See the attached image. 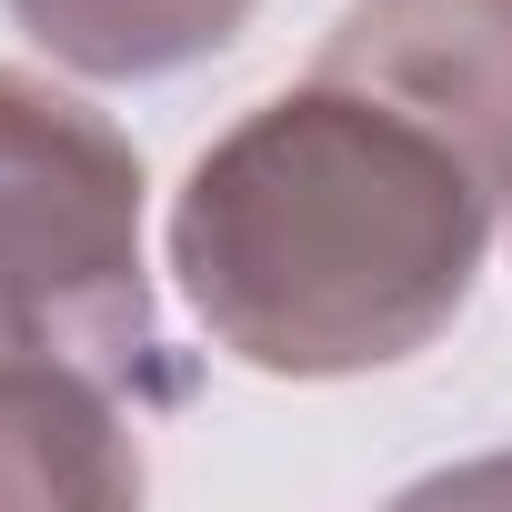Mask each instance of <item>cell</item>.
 Listing matches in <instances>:
<instances>
[{"label":"cell","mask_w":512,"mask_h":512,"mask_svg":"<svg viewBox=\"0 0 512 512\" xmlns=\"http://www.w3.org/2000/svg\"><path fill=\"white\" fill-rule=\"evenodd\" d=\"M141 432L151 402H131L111 372L51 342H0V512L141 502Z\"/></svg>","instance_id":"obj_4"},{"label":"cell","mask_w":512,"mask_h":512,"mask_svg":"<svg viewBox=\"0 0 512 512\" xmlns=\"http://www.w3.org/2000/svg\"><path fill=\"white\" fill-rule=\"evenodd\" d=\"M492 221V181L432 121L312 61L302 91H272L191 161L171 272L231 362L352 382L452 332Z\"/></svg>","instance_id":"obj_1"},{"label":"cell","mask_w":512,"mask_h":512,"mask_svg":"<svg viewBox=\"0 0 512 512\" xmlns=\"http://www.w3.org/2000/svg\"><path fill=\"white\" fill-rule=\"evenodd\" d=\"M11 21L91 81H161L211 61L251 21V0H11Z\"/></svg>","instance_id":"obj_5"},{"label":"cell","mask_w":512,"mask_h":512,"mask_svg":"<svg viewBox=\"0 0 512 512\" xmlns=\"http://www.w3.org/2000/svg\"><path fill=\"white\" fill-rule=\"evenodd\" d=\"M0 342H51L151 412L181 402L141 272V151L41 71H0Z\"/></svg>","instance_id":"obj_2"},{"label":"cell","mask_w":512,"mask_h":512,"mask_svg":"<svg viewBox=\"0 0 512 512\" xmlns=\"http://www.w3.org/2000/svg\"><path fill=\"white\" fill-rule=\"evenodd\" d=\"M322 71L432 121L512 211V0H352Z\"/></svg>","instance_id":"obj_3"}]
</instances>
